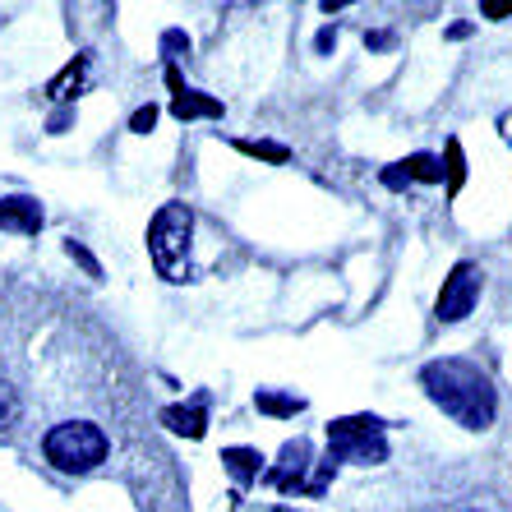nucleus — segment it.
<instances>
[{
    "label": "nucleus",
    "instance_id": "obj_11",
    "mask_svg": "<svg viewBox=\"0 0 512 512\" xmlns=\"http://www.w3.org/2000/svg\"><path fill=\"white\" fill-rule=\"evenodd\" d=\"M254 402H259V411H268V416H296L300 406H305L300 397H277V393H259Z\"/></svg>",
    "mask_w": 512,
    "mask_h": 512
},
{
    "label": "nucleus",
    "instance_id": "obj_13",
    "mask_svg": "<svg viewBox=\"0 0 512 512\" xmlns=\"http://www.w3.org/2000/svg\"><path fill=\"white\" fill-rule=\"evenodd\" d=\"M130 125H134V134H148V130L157 125V107H139V111H134Z\"/></svg>",
    "mask_w": 512,
    "mask_h": 512
},
{
    "label": "nucleus",
    "instance_id": "obj_6",
    "mask_svg": "<svg viewBox=\"0 0 512 512\" xmlns=\"http://www.w3.org/2000/svg\"><path fill=\"white\" fill-rule=\"evenodd\" d=\"M47 222L42 213V203L28 199V194H10V199H0V231H14V236H37Z\"/></svg>",
    "mask_w": 512,
    "mask_h": 512
},
{
    "label": "nucleus",
    "instance_id": "obj_5",
    "mask_svg": "<svg viewBox=\"0 0 512 512\" xmlns=\"http://www.w3.org/2000/svg\"><path fill=\"white\" fill-rule=\"evenodd\" d=\"M476 300H480V268L476 263H457L453 277H443L434 314H439V323H462L466 314L476 310Z\"/></svg>",
    "mask_w": 512,
    "mask_h": 512
},
{
    "label": "nucleus",
    "instance_id": "obj_12",
    "mask_svg": "<svg viewBox=\"0 0 512 512\" xmlns=\"http://www.w3.org/2000/svg\"><path fill=\"white\" fill-rule=\"evenodd\" d=\"M240 153H254V157H273V162H286V148H282V143H240Z\"/></svg>",
    "mask_w": 512,
    "mask_h": 512
},
{
    "label": "nucleus",
    "instance_id": "obj_7",
    "mask_svg": "<svg viewBox=\"0 0 512 512\" xmlns=\"http://www.w3.org/2000/svg\"><path fill=\"white\" fill-rule=\"evenodd\" d=\"M171 116H176V120L222 116V102H217V97H203V93H194V88H180V93L171 97Z\"/></svg>",
    "mask_w": 512,
    "mask_h": 512
},
{
    "label": "nucleus",
    "instance_id": "obj_4",
    "mask_svg": "<svg viewBox=\"0 0 512 512\" xmlns=\"http://www.w3.org/2000/svg\"><path fill=\"white\" fill-rule=\"evenodd\" d=\"M388 457V439H383L379 416H346L328 425V462H360L374 466Z\"/></svg>",
    "mask_w": 512,
    "mask_h": 512
},
{
    "label": "nucleus",
    "instance_id": "obj_10",
    "mask_svg": "<svg viewBox=\"0 0 512 512\" xmlns=\"http://www.w3.org/2000/svg\"><path fill=\"white\" fill-rule=\"evenodd\" d=\"M402 171H406V180H443V162L429 153H416L411 162H402Z\"/></svg>",
    "mask_w": 512,
    "mask_h": 512
},
{
    "label": "nucleus",
    "instance_id": "obj_15",
    "mask_svg": "<svg viewBox=\"0 0 512 512\" xmlns=\"http://www.w3.org/2000/svg\"><path fill=\"white\" fill-rule=\"evenodd\" d=\"M314 47H319V51H323V56H328V51H333V47H337V28H323V33H319V37H314Z\"/></svg>",
    "mask_w": 512,
    "mask_h": 512
},
{
    "label": "nucleus",
    "instance_id": "obj_1",
    "mask_svg": "<svg viewBox=\"0 0 512 512\" xmlns=\"http://www.w3.org/2000/svg\"><path fill=\"white\" fill-rule=\"evenodd\" d=\"M420 388L429 393V402L439 406L443 416H453L462 429H489L494 425V411H499V393L480 365L457 356L429 360L420 370Z\"/></svg>",
    "mask_w": 512,
    "mask_h": 512
},
{
    "label": "nucleus",
    "instance_id": "obj_2",
    "mask_svg": "<svg viewBox=\"0 0 512 512\" xmlns=\"http://www.w3.org/2000/svg\"><path fill=\"white\" fill-rule=\"evenodd\" d=\"M107 453L111 443L93 420H65V425L47 429V439H42V457L65 476H84V471L107 462Z\"/></svg>",
    "mask_w": 512,
    "mask_h": 512
},
{
    "label": "nucleus",
    "instance_id": "obj_16",
    "mask_svg": "<svg viewBox=\"0 0 512 512\" xmlns=\"http://www.w3.org/2000/svg\"><path fill=\"white\" fill-rule=\"evenodd\" d=\"M480 14H485V19H503V14H512V0H499V5H480Z\"/></svg>",
    "mask_w": 512,
    "mask_h": 512
},
{
    "label": "nucleus",
    "instance_id": "obj_9",
    "mask_svg": "<svg viewBox=\"0 0 512 512\" xmlns=\"http://www.w3.org/2000/svg\"><path fill=\"white\" fill-rule=\"evenodd\" d=\"M222 462H227V471L240 480V485H250V480H259L263 457L254 453V448H227V453H222Z\"/></svg>",
    "mask_w": 512,
    "mask_h": 512
},
{
    "label": "nucleus",
    "instance_id": "obj_8",
    "mask_svg": "<svg viewBox=\"0 0 512 512\" xmlns=\"http://www.w3.org/2000/svg\"><path fill=\"white\" fill-rule=\"evenodd\" d=\"M162 420H167L176 434H190V439H199L203 429H208V416H203V406H167V411H162Z\"/></svg>",
    "mask_w": 512,
    "mask_h": 512
},
{
    "label": "nucleus",
    "instance_id": "obj_14",
    "mask_svg": "<svg viewBox=\"0 0 512 512\" xmlns=\"http://www.w3.org/2000/svg\"><path fill=\"white\" fill-rule=\"evenodd\" d=\"M14 420V393H10V383H0V425H10Z\"/></svg>",
    "mask_w": 512,
    "mask_h": 512
},
{
    "label": "nucleus",
    "instance_id": "obj_3",
    "mask_svg": "<svg viewBox=\"0 0 512 512\" xmlns=\"http://www.w3.org/2000/svg\"><path fill=\"white\" fill-rule=\"evenodd\" d=\"M190 231H194V213L185 203H167L153 217V227H148V254H153L157 273L167 282H185L180 277V259L190 254Z\"/></svg>",
    "mask_w": 512,
    "mask_h": 512
}]
</instances>
